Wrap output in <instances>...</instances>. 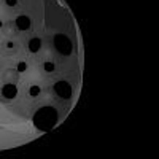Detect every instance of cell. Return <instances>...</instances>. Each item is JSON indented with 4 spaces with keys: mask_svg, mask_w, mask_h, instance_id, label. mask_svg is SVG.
<instances>
[{
    "mask_svg": "<svg viewBox=\"0 0 159 159\" xmlns=\"http://www.w3.org/2000/svg\"><path fill=\"white\" fill-rule=\"evenodd\" d=\"M57 123V111L51 107H42L34 115V124L43 130L54 127Z\"/></svg>",
    "mask_w": 159,
    "mask_h": 159,
    "instance_id": "6da1fadb",
    "label": "cell"
},
{
    "mask_svg": "<svg viewBox=\"0 0 159 159\" xmlns=\"http://www.w3.org/2000/svg\"><path fill=\"white\" fill-rule=\"evenodd\" d=\"M52 43H54V48L61 52V54H70L72 52V42L65 37V35H56L54 40H52Z\"/></svg>",
    "mask_w": 159,
    "mask_h": 159,
    "instance_id": "7a4b0ae2",
    "label": "cell"
},
{
    "mask_svg": "<svg viewBox=\"0 0 159 159\" xmlns=\"http://www.w3.org/2000/svg\"><path fill=\"white\" fill-rule=\"evenodd\" d=\"M52 89H54V92L61 97V99H70L72 97V86L67 83V81H64V80H61V81L54 83V86H52Z\"/></svg>",
    "mask_w": 159,
    "mask_h": 159,
    "instance_id": "3957f363",
    "label": "cell"
},
{
    "mask_svg": "<svg viewBox=\"0 0 159 159\" xmlns=\"http://www.w3.org/2000/svg\"><path fill=\"white\" fill-rule=\"evenodd\" d=\"M18 96V88L15 83H5L2 88H0V97L5 100H13Z\"/></svg>",
    "mask_w": 159,
    "mask_h": 159,
    "instance_id": "277c9868",
    "label": "cell"
},
{
    "mask_svg": "<svg viewBox=\"0 0 159 159\" xmlns=\"http://www.w3.org/2000/svg\"><path fill=\"white\" fill-rule=\"evenodd\" d=\"M15 25L19 29V30H29L30 29V18L29 16H25V15H19L16 19H15Z\"/></svg>",
    "mask_w": 159,
    "mask_h": 159,
    "instance_id": "5b68a950",
    "label": "cell"
},
{
    "mask_svg": "<svg viewBox=\"0 0 159 159\" xmlns=\"http://www.w3.org/2000/svg\"><path fill=\"white\" fill-rule=\"evenodd\" d=\"M40 48H42V40H40V38L34 37V38L29 40V51L37 52V51H40Z\"/></svg>",
    "mask_w": 159,
    "mask_h": 159,
    "instance_id": "8992f818",
    "label": "cell"
},
{
    "mask_svg": "<svg viewBox=\"0 0 159 159\" xmlns=\"http://www.w3.org/2000/svg\"><path fill=\"white\" fill-rule=\"evenodd\" d=\"M3 49L7 51H13V49H16V43L13 42V40H8V42L3 43Z\"/></svg>",
    "mask_w": 159,
    "mask_h": 159,
    "instance_id": "52a82bcc",
    "label": "cell"
},
{
    "mask_svg": "<svg viewBox=\"0 0 159 159\" xmlns=\"http://www.w3.org/2000/svg\"><path fill=\"white\" fill-rule=\"evenodd\" d=\"M38 94H40V88H38V86H30V89H29V96L35 97V96H38Z\"/></svg>",
    "mask_w": 159,
    "mask_h": 159,
    "instance_id": "ba28073f",
    "label": "cell"
},
{
    "mask_svg": "<svg viewBox=\"0 0 159 159\" xmlns=\"http://www.w3.org/2000/svg\"><path fill=\"white\" fill-rule=\"evenodd\" d=\"M3 3L8 7V8H15L18 5V0H3Z\"/></svg>",
    "mask_w": 159,
    "mask_h": 159,
    "instance_id": "9c48e42d",
    "label": "cell"
},
{
    "mask_svg": "<svg viewBox=\"0 0 159 159\" xmlns=\"http://www.w3.org/2000/svg\"><path fill=\"white\" fill-rule=\"evenodd\" d=\"M25 69H27V64H25V62H19L18 67H16L18 72H25Z\"/></svg>",
    "mask_w": 159,
    "mask_h": 159,
    "instance_id": "30bf717a",
    "label": "cell"
},
{
    "mask_svg": "<svg viewBox=\"0 0 159 159\" xmlns=\"http://www.w3.org/2000/svg\"><path fill=\"white\" fill-rule=\"evenodd\" d=\"M45 70L46 72H52L54 70V64L52 62H45Z\"/></svg>",
    "mask_w": 159,
    "mask_h": 159,
    "instance_id": "8fae6325",
    "label": "cell"
},
{
    "mask_svg": "<svg viewBox=\"0 0 159 159\" xmlns=\"http://www.w3.org/2000/svg\"><path fill=\"white\" fill-rule=\"evenodd\" d=\"M2 27H3V21H2V19H0V29H2Z\"/></svg>",
    "mask_w": 159,
    "mask_h": 159,
    "instance_id": "7c38bea8",
    "label": "cell"
},
{
    "mask_svg": "<svg viewBox=\"0 0 159 159\" xmlns=\"http://www.w3.org/2000/svg\"><path fill=\"white\" fill-rule=\"evenodd\" d=\"M2 69H3V67H2V64H0V72H2Z\"/></svg>",
    "mask_w": 159,
    "mask_h": 159,
    "instance_id": "4fadbf2b",
    "label": "cell"
}]
</instances>
